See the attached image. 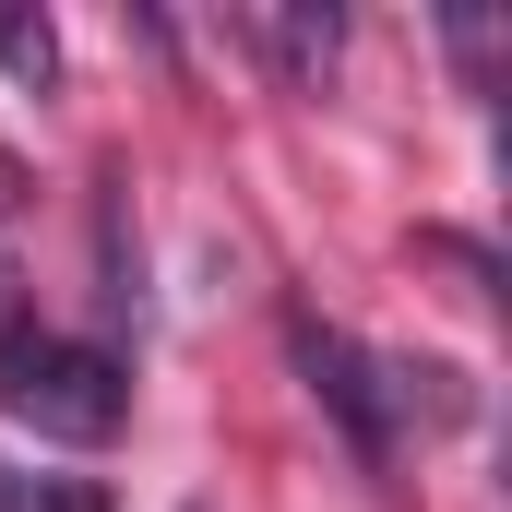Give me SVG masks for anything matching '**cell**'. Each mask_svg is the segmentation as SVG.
I'll return each instance as SVG.
<instances>
[{
  "label": "cell",
  "instance_id": "7a4b0ae2",
  "mask_svg": "<svg viewBox=\"0 0 512 512\" xmlns=\"http://www.w3.org/2000/svg\"><path fill=\"white\" fill-rule=\"evenodd\" d=\"M286 346H298V370H310V393H322V405L346 417V453H358V465H393V393H382L393 370L370 358V346H358V334L310 322V310L286 322Z\"/></svg>",
  "mask_w": 512,
  "mask_h": 512
},
{
  "label": "cell",
  "instance_id": "6da1fadb",
  "mask_svg": "<svg viewBox=\"0 0 512 512\" xmlns=\"http://www.w3.org/2000/svg\"><path fill=\"white\" fill-rule=\"evenodd\" d=\"M120 358L84 334H0V417H24L36 441H108L120 429Z\"/></svg>",
  "mask_w": 512,
  "mask_h": 512
},
{
  "label": "cell",
  "instance_id": "277c9868",
  "mask_svg": "<svg viewBox=\"0 0 512 512\" xmlns=\"http://www.w3.org/2000/svg\"><path fill=\"white\" fill-rule=\"evenodd\" d=\"M0 60H12L24 84H48V24H0Z\"/></svg>",
  "mask_w": 512,
  "mask_h": 512
},
{
  "label": "cell",
  "instance_id": "3957f363",
  "mask_svg": "<svg viewBox=\"0 0 512 512\" xmlns=\"http://www.w3.org/2000/svg\"><path fill=\"white\" fill-rule=\"evenodd\" d=\"M0 512H108V501H96V477H12L0 465Z\"/></svg>",
  "mask_w": 512,
  "mask_h": 512
}]
</instances>
